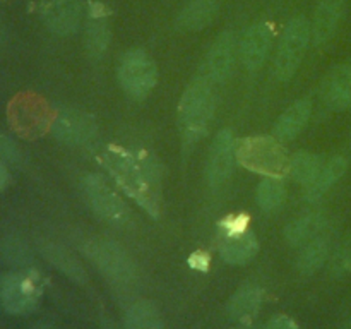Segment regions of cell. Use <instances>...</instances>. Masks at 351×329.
Masks as SVG:
<instances>
[{
  "label": "cell",
  "mask_w": 351,
  "mask_h": 329,
  "mask_svg": "<svg viewBox=\"0 0 351 329\" xmlns=\"http://www.w3.org/2000/svg\"><path fill=\"white\" fill-rule=\"evenodd\" d=\"M287 191L278 177H267L257 187V202L264 211H278L283 206Z\"/></svg>",
  "instance_id": "cell-26"
},
{
  "label": "cell",
  "mask_w": 351,
  "mask_h": 329,
  "mask_svg": "<svg viewBox=\"0 0 351 329\" xmlns=\"http://www.w3.org/2000/svg\"><path fill=\"white\" fill-rule=\"evenodd\" d=\"M345 0H319L312 24V36L317 45L326 43L338 29L339 19L343 16Z\"/></svg>",
  "instance_id": "cell-15"
},
{
  "label": "cell",
  "mask_w": 351,
  "mask_h": 329,
  "mask_svg": "<svg viewBox=\"0 0 351 329\" xmlns=\"http://www.w3.org/2000/svg\"><path fill=\"white\" fill-rule=\"evenodd\" d=\"M127 329H161L160 312L156 305L149 300H139L127 310L125 315Z\"/></svg>",
  "instance_id": "cell-25"
},
{
  "label": "cell",
  "mask_w": 351,
  "mask_h": 329,
  "mask_svg": "<svg viewBox=\"0 0 351 329\" xmlns=\"http://www.w3.org/2000/svg\"><path fill=\"white\" fill-rule=\"evenodd\" d=\"M7 178H9V173H7V168L3 164V160H0V192L7 185Z\"/></svg>",
  "instance_id": "cell-33"
},
{
  "label": "cell",
  "mask_w": 351,
  "mask_h": 329,
  "mask_svg": "<svg viewBox=\"0 0 351 329\" xmlns=\"http://www.w3.org/2000/svg\"><path fill=\"white\" fill-rule=\"evenodd\" d=\"M346 168H348V161L345 156H332L322 164L321 171L315 177V180L312 184L307 185V199L315 201L321 195H324L343 175L346 173Z\"/></svg>",
  "instance_id": "cell-20"
},
{
  "label": "cell",
  "mask_w": 351,
  "mask_h": 329,
  "mask_svg": "<svg viewBox=\"0 0 351 329\" xmlns=\"http://www.w3.org/2000/svg\"><path fill=\"white\" fill-rule=\"evenodd\" d=\"M82 249L98 269L113 281L130 283L136 280V266L119 243L106 239H93L86 242Z\"/></svg>",
  "instance_id": "cell-6"
},
{
  "label": "cell",
  "mask_w": 351,
  "mask_h": 329,
  "mask_svg": "<svg viewBox=\"0 0 351 329\" xmlns=\"http://www.w3.org/2000/svg\"><path fill=\"white\" fill-rule=\"evenodd\" d=\"M110 43V27L105 17H95L86 33V48L91 57H101Z\"/></svg>",
  "instance_id": "cell-27"
},
{
  "label": "cell",
  "mask_w": 351,
  "mask_h": 329,
  "mask_svg": "<svg viewBox=\"0 0 351 329\" xmlns=\"http://www.w3.org/2000/svg\"><path fill=\"white\" fill-rule=\"evenodd\" d=\"M105 328H106V329H119V328H115V326H113L112 322H106V324H105Z\"/></svg>",
  "instance_id": "cell-35"
},
{
  "label": "cell",
  "mask_w": 351,
  "mask_h": 329,
  "mask_svg": "<svg viewBox=\"0 0 351 329\" xmlns=\"http://www.w3.org/2000/svg\"><path fill=\"white\" fill-rule=\"evenodd\" d=\"M3 41H5V26H3L2 19H0V47L3 45Z\"/></svg>",
  "instance_id": "cell-34"
},
{
  "label": "cell",
  "mask_w": 351,
  "mask_h": 329,
  "mask_svg": "<svg viewBox=\"0 0 351 329\" xmlns=\"http://www.w3.org/2000/svg\"><path fill=\"white\" fill-rule=\"evenodd\" d=\"M259 250V242L256 235L247 230L239 233H226L223 239L219 252L228 264H247L254 259Z\"/></svg>",
  "instance_id": "cell-16"
},
{
  "label": "cell",
  "mask_w": 351,
  "mask_h": 329,
  "mask_svg": "<svg viewBox=\"0 0 351 329\" xmlns=\"http://www.w3.org/2000/svg\"><path fill=\"white\" fill-rule=\"evenodd\" d=\"M0 256L10 264H27L31 260V252L26 243L17 239H7L0 245Z\"/></svg>",
  "instance_id": "cell-28"
},
{
  "label": "cell",
  "mask_w": 351,
  "mask_h": 329,
  "mask_svg": "<svg viewBox=\"0 0 351 329\" xmlns=\"http://www.w3.org/2000/svg\"><path fill=\"white\" fill-rule=\"evenodd\" d=\"M263 302V291L256 284H245L235 291L228 302V314L233 319H249L259 310Z\"/></svg>",
  "instance_id": "cell-22"
},
{
  "label": "cell",
  "mask_w": 351,
  "mask_h": 329,
  "mask_svg": "<svg viewBox=\"0 0 351 329\" xmlns=\"http://www.w3.org/2000/svg\"><path fill=\"white\" fill-rule=\"evenodd\" d=\"M235 158V141H233L232 130L223 129L213 141L208 167H206V175H208V180L213 187H221L228 180Z\"/></svg>",
  "instance_id": "cell-9"
},
{
  "label": "cell",
  "mask_w": 351,
  "mask_h": 329,
  "mask_svg": "<svg viewBox=\"0 0 351 329\" xmlns=\"http://www.w3.org/2000/svg\"><path fill=\"white\" fill-rule=\"evenodd\" d=\"M189 263H191V266L195 267V269L204 271L206 267H208V256H206L204 252H195V254H192L191 259H189Z\"/></svg>",
  "instance_id": "cell-32"
},
{
  "label": "cell",
  "mask_w": 351,
  "mask_h": 329,
  "mask_svg": "<svg viewBox=\"0 0 351 329\" xmlns=\"http://www.w3.org/2000/svg\"><path fill=\"white\" fill-rule=\"evenodd\" d=\"M322 160L321 156L312 153H302L293 154L290 158V163H288V175L293 178L295 182H300V184L308 185L315 180V177L319 175L322 168Z\"/></svg>",
  "instance_id": "cell-24"
},
{
  "label": "cell",
  "mask_w": 351,
  "mask_h": 329,
  "mask_svg": "<svg viewBox=\"0 0 351 329\" xmlns=\"http://www.w3.org/2000/svg\"><path fill=\"white\" fill-rule=\"evenodd\" d=\"M51 132L60 143L69 146H84L96 136V122L88 113L65 110L51 123Z\"/></svg>",
  "instance_id": "cell-8"
},
{
  "label": "cell",
  "mask_w": 351,
  "mask_h": 329,
  "mask_svg": "<svg viewBox=\"0 0 351 329\" xmlns=\"http://www.w3.org/2000/svg\"><path fill=\"white\" fill-rule=\"evenodd\" d=\"M215 112V95L209 81L199 79L187 88L178 103V120L187 137L206 132Z\"/></svg>",
  "instance_id": "cell-3"
},
{
  "label": "cell",
  "mask_w": 351,
  "mask_h": 329,
  "mask_svg": "<svg viewBox=\"0 0 351 329\" xmlns=\"http://www.w3.org/2000/svg\"><path fill=\"white\" fill-rule=\"evenodd\" d=\"M0 160L9 161V163H19L21 154L16 144L9 139V137L0 134Z\"/></svg>",
  "instance_id": "cell-30"
},
{
  "label": "cell",
  "mask_w": 351,
  "mask_h": 329,
  "mask_svg": "<svg viewBox=\"0 0 351 329\" xmlns=\"http://www.w3.org/2000/svg\"><path fill=\"white\" fill-rule=\"evenodd\" d=\"M343 329H351V319H350L348 322H346V324H345V328H343Z\"/></svg>",
  "instance_id": "cell-36"
},
{
  "label": "cell",
  "mask_w": 351,
  "mask_h": 329,
  "mask_svg": "<svg viewBox=\"0 0 351 329\" xmlns=\"http://www.w3.org/2000/svg\"><path fill=\"white\" fill-rule=\"evenodd\" d=\"M312 105L308 99H300V101L293 103L288 110H285L281 113L280 119L276 120V125H274V137H278L280 141H288L293 139L297 134H300L304 130V127L307 125L308 119H311Z\"/></svg>",
  "instance_id": "cell-18"
},
{
  "label": "cell",
  "mask_w": 351,
  "mask_h": 329,
  "mask_svg": "<svg viewBox=\"0 0 351 329\" xmlns=\"http://www.w3.org/2000/svg\"><path fill=\"white\" fill-rule=\"evenodd\" d=\"M331 269L336 276H345L351 274V233L345 236L341 245L336 250L335 257H332Z\"/></svg>",
  "instance_id": "cell-29"
},
{
  "label": "cell",
  "mask_w": 351,
  "mask_h": 329,
  "mask_svg": "<svg viewBox=\"0 0 351 329\" xmlns=\"http://www.w3.org/2000/svg\"><path fill=\"white\" fill-rule=\"evenodd\" d=\"M324 225L326 216L322 212H308L302 218L293 219L285 230V236L291 245H300L319 235Z\"/></svg>",
  "instance_id": "cell-21"
},
{
  "label": "cell",
  "mask_w": 351,
  "mask_h": 329,
  "mask_svg": "<svg viewBox=\"0 0 351 329\" xmlns=\"http://www.w3.org/2000/svg\"><path fill=\"white\" fill-rule=\"evenodd\" d=\"M218 10L216 0H192L178 14L177 26L182 31H201L215 21Z\"/></svg>",
  "instance_id": "cell-17"
},
{
  "label": "cell",
  "mask_w": 351,
  "mask_h": 329,
  "mask_svg": "<svg viewBox=\"0 0 351 329\" xmlns=\"http://www.w3.org/2000/svg\"><path fill=\"white\" fill-rule=\"evenodd\" d=\"M41 16L48 29L67 36L75 33L81 24V5L77 0H50L43 5Z\"/></svg>",
  "instance_id": "cell-12"
},
{
  "label": "cell",
  "mask_w": 351,
  "mask_h": 329,
  "mask_svg": "<svg viewBox=\"0 0 351 329\" xmlns=\"http://www.w3.org/2000/svg\"><path fill=\"white\" fill-rule=\"evenodd\" d=\"M41 252L47 257L48 263L53 264L58 271H62L71 280L77 281V283H86L88 281V274H86V269L82 267V264L65 247L53 242H45L41 243Z\"/></svg>",
  "instance_id": "cell-19"
},
{
  "label": "cell",
  "mask_w": 351,
  "mask_h": 329,
  "mask_svg": "<svg viewBox=\"0 0 351 329\" xmlns=\"http://www.w3.org/2000/svg\"><path fill=\"white\" fill-rule=\"evenodd\" d=\"M329 245H331V240L321 233L308 240L307 247L298 256V269L305 274H312L321 269L328 259Z\"/></svg>",
  "instance_id": "cell-23"
},
{
  "label": "cell",
  "mask_w": 351,
  "mask_h": 329,
  "mask_svg": "<svg viewBox=\"0 0 351 329\" xmlns=\"http://www.w3.org/2000/svg\"><path fill=\"white\" fill-rule=\"evenodd\" d=\"M322 99L332 110L351 108V62L338 65L322 84Z\"/></svg>",
  "instance_id": "cell-14"
},
{
  "label": "cell",
  "mask_w": 351,
  "mask_h": 329,
  "mask_svg": "<svg viewBox=\"0 0 351 329\" xmlns=\"http://www.w3.org/2000/svg\"><path fill=\"white\" fill-rule=\"evenodd\" d=\"M312 26L305 17H295L288 23L274 60V72L280 81H290L297 74L311 43Z\"/></svg>",
  "instance_id": "cell-4"
},
{
  "label": "cell",
  "mask_w": 351,
  "mask_h": 329,
  "mask_svg": "<svg viewBox=\"0 0 351 329\" xmlns=\"http://www.w3.org/2000/svg\"><path fill=\"white\" fill-rule=\"evenodd\" d=\"M273 43V29L267 23H256L243 34L240 45V57L249 71L263 67Z\"/></svg>",
  "instance_id": "cell-11"
},
{
  "label": "cell",
  "mask_w": 351,
  "mask_h": 329,
  "mask_svg": "<svg viewBox=\"0 0 351 329\" xmlns=\"http://www.w3.org/2000/svg\"><path fill=\"white\" fill-rule=\"evenodd\" d=\"M82 188L89 206L95 209L99 218L115 226H123L129 223V208L101 175H88L82 182Z\"/></svg>",
  "instance_id": "cell-7"
},
{
  "label": "cell",
  "mask_w": 351,
  "mask_h": 329,
  "mask_svg": "<svg viewBox=\"0 0 351 329\" xmlns=\"http://www.w3.org/2000/svg\"><path fill=\"white\" fill-rule=\"evenodd\" d=\"M103 164L119 187L132 197L153 218L160 216V173L151 158L134 156L130 151L119 146H108L103 153Z\"/></svg>",
  "instance_id": "cell-1"
},
{
  "label": "cell",
  "mask_w": 351,
  "mask_h": 329,
  "mask_svg": "<svg viewBox=\"0 0 351 329\" xmlns=\"http://www.w3.org/2000/svg\"><path fill=\"white\" fill-rule=\"evenodd\" d=\"M36 302L38 290L29 278L23 274H9L0 283V304L10 314L33 310Z\"/></svg>",
  "instance_id": "cell-10"
},
{
  "label": "cell",
  "mask_w": 351,
  "mask_h": 329,
  "mask_svg": "<svg viewBox=\"0 0 351 329\" xmlns=\"http://www.w3.org/2000/svg\"><path fill=\"white\" fill-rule=\"evenodd\" d=\"M235 64V38L232 33L225 31L216 38L206 60L208 75L213 82H223L228 79Z\"/></svg>",
  "instance_id": "cell-13"
},
{
  "label": "cell",
  "mask_w": 351,
  "mask_h": 329,
  "mask_svg": "<svg viewBox=\"0 0 351 329\" xmlns=\"http://www.w3.org/2000/svg\"><path fill=\"white\" fill-rule=\"evenodd\" d=\"M266 329H298L297 322L288 315H278L266 324Z\"/></svg>",
  "instance_id": "cell-31"
},
{
  "label": "cell",
  "mask_w": 351,
  "mask_h": 329,
  "mask_svg": "<svg viewBox=\"0 0 351 329\" xmlns=\"http://www.w3.org/2000/svg\"><path fill=\"white\" fill-rule=\"evenodd\" d=\"M43 329H53V328H43Z\"/></svg>",
  "instance_id": "cell-37"
},
{
  "label": "cell",
  "mask_w": 351,
  "mask_h": 329,
  "mask_svg": "<svg viewBox=\"0 0 351 329\" xmlns=\"http://www.w3.org/2000/svg\"><path fill=\"white\" fill-rule=\"evenodd\" d=\"M237 161L247 170L264 177L281 178L288 173L287 151L281 146L278 137L273 136H254L247 137L237 147Z\"/></svg>",
  "instance_id": "cell-2"
},
{
  "label": "cell",
  "mask_w": 351,
  "mask_h": 329,
  "mask_svg": "<svg viewBox=\"0 0 351 329\" xmlns=\"http://www.w3.org/2000/svg\"><path fill=\"white\" fill-rule=\"evenodd\" d=\"M156 79L158 69L149 55L143 50H132L123 55L119 67V81L130 98H146L156 86Z\"/></svg>",
  "instance_id": "cell-5"
}]
</instances>
